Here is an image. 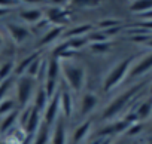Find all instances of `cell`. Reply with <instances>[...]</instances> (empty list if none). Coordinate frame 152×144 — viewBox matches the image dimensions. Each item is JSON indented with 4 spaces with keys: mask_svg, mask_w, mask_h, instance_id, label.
<instances>
[{
    "mask_svg": "<svg viewBox=\"0 0 152 144\" xmlns=\"http://www.w3.org/2000/svg\"><path fill=\"white\" fill-rule=\"evenodd\" d=\"M51 143L52 144H66L67 143V135H66V126H64V120L61 116L57 117L55 120V126L51 131Z\"/></svg>",
    "mask_w": 152,
    "mask_h": 144,
    "instance_id": "obj_9",
    "label": "cell"
},
{
    "mask_svg": "<svg viewBox=\"0 0 152 144\" xmlns=\"http://www.w3.org/2000/svg\"><path fill=\"white\" fill-rule=\"evenodd\" d=\"M152 68V52L145 55L142 59H139L136 64L131 65L130 71H128V76L130 77H139L142 75H145L146 71H149Z\"/></svg>",
    "mask_w": 152,
    "mask_h": 144,
    "instance_id": "obj_6",
    "label": "cell"
},
{
    "mask_svg": "<svg viewBox=\"0 0 152 144\" xmlns=\"http://www.w3.org/2000/svg\"><path fill=\"white\" fill-rule=\"evenodd\" d=\"M76 5H81V8H97L100 5V2H94V0H90V2H76Z\"/></svg>",
    "mask_w": 152,
    "mask_h": 144,
    "instance_id": "obj_36",
    "label": "cell"
},
{
    "mask_svg": "<svg viewBox=\"0 0 152 144\" xmlns=\"http://www.w3.org/2000/svg\"><path fill=\"white\" fill-rule=\"evenodd\" d=\"M90 131H91V122H90V120L81 123L78 128H76V131L73 132V143L78 144V143H81L82 140H85L87 135L90 134Z\"/></svg>",
    "mask_w": 152,
    "mask_h": 144,
    "instance_id": "obj_20",
    "label": "cell"
},
{
    "mask_svg": "<svg viewBox=\"0 0 152 144\" xmlns=\"http://www.w3.org/2000/svg\"><path fill=\"white\" fill-rule=\"evenodd\" d=\"M145 45H146L148 48H151V49H152V37H151V39H149V40H148V42H146Z\"/></svg>",
    "mask_w": 152,
    "mask_h": 144,
    "instance_id": "obj_40",
    "label": "cell"
},
{
    "mask_svg": "<svg viewBox=\"0 0 152 144\" xmlns=\"http://www.w3.org/2000/svg\"><path fill=\"white\" fill-rule=\"evenodd\" d=\"M112 126H113V134H121V132H127V129H128L131 125L122 119V120H119V122L113 123Z\"/></svg>",
    "mask_w": 152,
    "mask_h": 144,
    "instance_id": "obj_32",
    "label": "cell"
},
{
    "mask_svg": "<svg viewBox=\"0 0 152 144\" xmlns=\"http://www.w3.org/2000/svg\"><path fill=\"white\" fill-rule=\"evenodd\" d=\"M139 18H142V21H152V9L145 12V14H140Z\"/></svg>",
    "mask_w": 152,
    "mask_h": 144,
    "instance_id": "obj_37",
    "label": "cell"
},
{
    "mask_svg": "<svg viewBox=\"0 0 152 144\" xmlns=\"http://www.w3.org/2000/svg\"><path fill=\"white\" fill-rule=\"evenodd\" d=\"M49 141H51V126H48L42 122L40 128L34 134L33 144H49Z\"/></svg>",
    "mask_w": 152,
    "mask_h": 144,
    "instance_id": "obj_16",
    "label": "cell"
},
{
    "mask_svg": "<svg viewBox=\"0 0 152 144\" xmlns=\"http://www.w3.org/2000/svg\"><path fill=\"white\" fill-rule=\"evenodd\" d=\"M133 61L134 58L130 56V58H125L122 61H119L109 73L107 76L104 77V82H103V91L104 92H110L112 89H115L127 76H128V71L133 65Z\"/></svg>",
    "mask_w": 152,
    "mask_h": 144,
    "instance_id": "obj_3",
    "label": "cell"
},
{
    "mask_svg": "<svg viewBox=\"0 0 152 144\" xmlns=\"http://www.w3.org/2000/svg\"><path fill=\"white\" fill-rule=\"evenodd\" d=\"M103 141H104V138H97V140H96V141H93L91 144H102Z\"/></svg>",
    "mask_w": 152,
    "mask_h": 144,
    "instance_id": "obj_39",
    "label": "cell"
},
{
    "mask_svg": "<svg viewBox=\"0 0 152 144\" xmlns=\"http://www.w3.org/2000/svg\"><path fill=\"white\" fill-rule=\"evenodd\" d=\"M6 27H8V31H9V34H11L12 40H14L17 45H21V43H24V42L27 40V37L30 36L28 30H27L26 27L20 25V24L11 22V24H8Z\"/></svg>",
    "mask_w": 152,
    "mask_h": 144,
    "instance_id": "obj_10",
    "label": "cell"
},
{
    "mask_svg": "<svg viewBox=\"0 0 152 144\" xmlns=\"http://www.w3.org/2000/svg\"><path fill=\"white\" fill-rule=\"evenodd\" d=\"M43 62H45V59H43L42 56H37V58L30 64V67L27 68V71H26V75H24V76H28V77L37 79V76H39V73H40V68H42ZM36 82H37V80H36Z\"/></svg>",
    "mask_w": 152,
    "mask_h": 144,
    "instance_id": "obj_25",
    "label": "cell"
},
{
    "mask_svg": "<svg viewBox=\"0 0 152 144\" xmlns=\"http://www.w3.org/2000/svg\"><path fill=\"white\" fill-rule=\"evenodd\" d=\"M64 33V27H60V25H54L51 30H48L45 33V36L40 39L39 42V46H46V45H51L54 42H57Z\"/></svg>",
    "mask_w": 152,
    "mask_h": 144,
    "instance_id": "obj_13",
    "label": "cell"
},
{
    "mask_svg": "<svg viewBox=\"0 0 152 144\" xmlns=\"http://www.w3.org/2000/svg\"><path fill=\"white\" fill-rule=\"evenodd\" d=\"M90 31H93V25H91V24H84V25H78V27H73V28L64 31V33H63V37H67V39L82 37V36L88 34Z\"/></svg>",
    "mask_w": 152,
    "mask_h": 144,
    "instance_id": "obj_17",
    "label": "cell"
},
{
    "mask_svg": "<svg viewBox=\"0 0 152 144\" xmlns=\"http://www.w3.org/2000/svg\"><path fill=\"white\" fill-rule=\"evenodd\" d=\"M0 45H2V37H0Z\"/></svg>",
    "mask_w": 152,
    "mask_h": 144,
    "instance_id": "obj_42",
    "label": "cell"
},
{
    "mask_svg": "<svg viewBox=\"0 0 152 144\" xmlns=\"http://www.w3.org/2000/svg\"><path fill=\"white\" fill-rule=\"evenodd\" d=\"M61 75V70H60V59L57 58H51L46 62V80H52V82H58V77Z\"/></svg>",
    "mask_w": 152,
    "mask_h": 144,
    "instance_id": "obj_14",
    "label": "cell"
},
{
    "mask_svg": "<svg viewBox=\"0 0 152 144\" xmlns=\"http://www.w3.org/2000/svg\"><path fill=\"white\" fill-rule=\"evenodd\" d=\"M48 101H49V100H48V97H46V92H45L43 86L37 88L36 95H34V103H33V107H34L37 111L43 113V110H45V107H46Z\"/></svg>",
    "mask_w": 152,
    "mask_h": 144,
    "instance_id": "obj_19",
    "label": "cell"
},
{
    "mask_svg": "<svg viewBox=\"0 0 152 144\" xmlns=\"http://www.w3.org/2000/svg\"><path fill=\"white\" fill-rule=\"evenodd\" d=\"M14 83H15V80H14L12 77H9V79H6V80H3V82H0V103L5 100L6 94H8L9 89L14 86Z\"/></svg>",
    "mask_w": 152,
    "mask_h": 144,
    "instance_id": "obj_28",
    "label": "cell"
},
{
    "mask_svg": "<svg viewBox=\"0 0 152 144\" xmlns=\"http://www.w3.org/2000/svg\"><path fill=\"white\" fill-rule=\"evenodd\" d=\"M58 116H60V91L48 101V104L42 113V120L45 125L51 126L57 120Z\"/></svg>",
    "mask_w": 152,
    "mask_h": 144,
    "instance_id": "obj_5",
    "label": "cell"
},
{
    "mask_svg": "<svg viewBox=\"0 0 152 144\" xmlns=\"http://www.w3.org/2000/svg\"><path fill=\"white\" fill-rule=\"evenodd\" d=\"M15 91H17V100L23 109L30 106V100L34 95L36 91V79L28 77V76H20L15 80Z\"/></svg>",
    "mask_w": 152,
    "mask_h": 144,
    "instance_id": "obj_4",
    "label": "cell"
},
{
    "mask_svg": "<svg viewBox=\"0 0 152 144\" xmlns=\"http://www.w3.org/2000/svg\"><path fill=\"white\" fill-rule=\"evenodd\" d=\"M20 17L23 18V21H26V22H28V24H37V22H40V21L43 20V11L34 9V8H31V9H24V11H21Z\"/></svg>",
    "mask_w": 152,
    "mask_h": 144,
    "instance_id": "obj_15",
    "label": "cell"
},
{
    "mask_svg": "<svg viewBox=\"0 0 152 144\" xmlns=\"http://www.w3.org/2000/svg\"><path fill=\"white\" fill-rule=\"evenodd\" d=\"M61 75L75 94H81L85 85V68L81 64H76L72 59H60Z\"/></svg>",
    "mask_w": 152,
    "mask_h": 144,
    "instance_id": "obj_1",
    "label": "cell"
},
{
    "mask_svg": "<svg viewBox=\"0 0 152 144\" xmlns=\"http://www.w3.org/2000/svg\"><path fill=\"white\" fill-rule=\"evenodd\" d=\"M18 117H20V111L18 110H14V111H11L9 114H6V117L3 119V122H2V126H0V132H8L9 129H12L14 126H17L15 123H17V120H18Z\"/></svg>",
    "mask_w": 152,
    "mask_h": 144,
    "instance_id": "obj_22",
    "label": "cell"
},
{
    "mask_svg": "<svg viewBox=\"0 0 152 144\" xmlns=\"http://www.w3.org/2000/svg\"><path fill=\"white\" fill-rule=\"evenodd\" d=\"M31 111H33V106H27L26 109H23V114H20V117H18V120H20V123L23 125V128L26 126L27 120L30 119V116H31Z\"/></svg>",
    "mask_w": 152,
    "mask_h": 144,
    "instance_id": "obj_31",
    "label": "cell"
},
{
    "mask_svg": "<svg viewBox=\"0 0 152 144\" xmlns=\"http://www.w3.org/2000/svg\"><path fill=\"white\" fill-rule=\"evenodd\" d=\"M148 144H152V140H151V141H149V143H148Z\"/></svg>",
    "mask_w": 152,
    "mask_h": 144,
    "instance_id": "obj_41",
    "label": "cell"
},
{
    "mask_svg": "<svg viewBox=\"0 0 152 144\" xmlns=\"http://www.w3.org/2000/svg\"><path fill=\"white\" fill-rule=\"evenodd\" d=\"M119 25V21L118 20H103L99 22V27L102 30H109V28H113V27H118Z\"/></svg>",
    "mask_w": 152,
    "mask_h": 144,
    "instance_id": "obj_33",
    "label": "cell"
},
{
    "mask_svg": "<svg viewBox=\"0 0 152 144\" xmlns=\"http://www.w3.org/2000/svg\"><path fill=\"white\" fill-rule=\"evenodd\" d=\"M66 42H67V45H69V49H70L72 52L79 51L81 48H84V46H87V45L90 43V42H88V39H87V36H82V37H73V39H67Z\"/></svg>",
    "mask_w": 152,
    "mask_h": 144,
    "instance_id": "obj_26",
    "label": "cell"
},
{
    "mask_svg": "<svg viewBox=\"0 0 152 144\" xmlns=\"http://www.w3.org/2000/svg\"><path fill=\"white\" fill-rule=\"evenodd\" d=\"M8 144H23L24 140L27 138L26 135V131L24 128H20V126H14L12 129L8 131Z\"/></svg>",
    "mask_w": 152,
    "mask_h": 144,
    "instance_id": "obj_18",
    "label": "cell"
},
{
    "mask_svg": "<svg viewBox=\"0 0 152 144\" xmlns=\"http://www.w3.org/2000/svg\"><path fill=\"white\" fill-rule=\"evenodd\" d=\"M151 37H152V33L151 34H137V36H131L130 40H133L134 43H146Z\"/></svg>",
    "mask_w": 152,
    "mask_h": 144,
    "instance_id": "obj_34",
    "label": "cell"
},
{
    "mask_svg": "<svg viewBox=\"0 0 152 144\" xmlns=\"http://www.w3.org/2000/svg\"><path fill=\"white\" fill-rule=\"evenodd\" d=\"M60 113L63 119H70L73 113V97L69 89L60 91Z\"/></svg>",
    "mask_w": 152,
    "mask_h": 144,
    "instance_id": "obj_7",
    "label": "cell"
},
{
    "mask_svg": "<svg viewBox=\"0 0 152 144\" xmlns=\"http://www.w3.org/2000/svg\"><path fill=\"white\" fill-rule=\"evenodd\" d=\"M151 91H152V86H151Z\"/></svg>",
    "mask_w": 152,
    "mask_h": 144,
    "instance_id": "obj_43",
    "label": "cell"
},
{
    "mask_svg": "<svg viewBox=\"0 0 152 144\" xmlns=\"http://www.w3.org/2000/svg\"><path fill=\"white\" fill-rule=\"evenodd\" d=\"M145 86V82H140V83H137V85H134V86H131V88H128L127 91H124L121 95H118L106 109H104V111H103V119H112V117H115V116H118L131 101H133V98L140 92V89Z\"/></svg>",
    "mask_w": 152,
    "mask_h": 144,
    "instance_id": "obj_2",
    "label": "cell"
},
{
    "mask_svg": "<svg viewBox=\"0 0 152 144\" xmlns=\"http://www.w3.org/2000/svg\"><path fill=\"white\" fill-rule=\"evenodd\" d=\"M40 125H42V113L37 111V110L33 107L31 116H30V119L27 120V123H26V126H24L26 135H27V137L34 135V134L37 132V129L40 128Z\"/></svg>",
    "mask_w": 152,
    "mask_h": 144,
    "instance_id": "obj_11",
    "label": "cell"
},
{
    "mask_svg": "<svg viewBox=\"0 0 152 144\" xmlns=\"http://www.w3.org/2000/svg\"><path fill=\"white\" fill-rule=\"evenodd\" d=\"M91 49L96 54H107L110 49V43L109 42H102V43H91Z\"/></svg>",
    "mask_w": 152,
    "mask_h": 144,
    "instance_id": "obj_30",
    "label": "cell"
},
{
    "mask_svg": "<svg viewBox=\"0 0 152 144\" xmlns=\"http://www.w3.org/2000/svg\"><path fill=\"white\" fill-rule=\"evenodd\" d=\"M142 128H143V126H142L140 123H133V125H131V126L127 129V134H128L130 137H133V135H137V134L142 131Z\"/></svg>",
    "mask_w": 152,
    "mask_h": 144,
    "instance_id": "obj_35",
    "label": "cell"
},
{
    "mask_svg": "<svg viewBox=\"0 0 152 144\" xmlns=\"http://www.w3.org/2000/svg\"><path fill=\"white\" fill-rule=\"evenodd\" d=\"M151 9H152V2L151 0H137V2H133L131 6H130V11L133 14H137V15L145 14V12H148Z\"/></svg>",
    "mask_w": 152,
    "mask_h": 144,
    "instance_id": "obj_24",
    "label": "cell"
},
{
    "mask_svg": "<svg viewBox=\"0 0 152 144\" xmlns=\"http://www.w3.org/2000/svg\"><path fill=\"white\" fill-rule=\"evenodd\" d=\"M97 103H99L97 95H94L91 92L84 94L82 95V100H81V109H79L81 116H87L88 113H91L94 110V107L97 106Z\"/></svg>",
    "mask_w": 152,
    "mask_h": 144,
    "instance_id": "obj_12",
    "label": "cell"
},
{
    "mask_svg": "<svg viewBox=\"0 0 152 144\" xmlns=\"http://www.w3.org/2000/svg\"><path fill=\"white\" fill-rule=\"evenodd\" d=\"M15 103L11 98H5L2 103H0V114H9L11 111H14Z\"/></svg>",
    "mask_w": 152,
    "mask_h": 144,
    "instance_id": "obj_29",
    "label": "cell"
},
{
    "mask_svg": "<svg viewBox=\"0 0 152 144\" xmlns=\"http://www.w3.org/2000/svg\"><path fill=\"white\" fill-rule=\"evenodd\" d=\"M37 56H40V54H39V52H33V54H30L27 58H24V59L15 67V75H17L18 77H20V76H24L26 71H27V68L30 67V64H31Z\"/></svg>",
    "mask_w": 152,
    "mask_h": 144,
    "instance_id": "obj_21",
    "label": "cell"
},
{
    "mask_svg": "<svg viewBox=\"0 0 152 144\" xmlns=\"http://www.w3.org/2000/svg\"><path fill=\"white\" fill-rule=\"evenodd\" d=\"M14 67L15 65H14L12 61H8V62H5L2 67H0V82H3V80L11 77V73H12Z\"/></svg>",
    "mask_w": 152,
    "mask_h": 144,
    "instance_id": "obj_27",
    "label": "cell"
},
{
    "mask_svg": "<svg viewBox=\"0 0 152 144\" xmlns=\"http://www.w3.org/2000/svg\"><path fill=\"white\" fill-rule=\"evenodd\" d=\"M46 14H48V21H51V22H54L55 25H60V27H63V24H66L69 21V18H70L69 12L64 8H61V6L48 8Z\"/></svg>",
    "mask_w": 152,
    "mask_h": 144,
    "instance_id": "obj_8",
    "label": "cell"
},
{
    "mask_svg": "<svg viewBox=\"0 0 152 144\" xmlns=\"http://www.w3.org/2000/svg\"><path fill=\"white\" fill-rule=\"evenodd\" d=\"M9 12V9H5V8H0V17H2V15H6Z\"/></svg>",
    "mask_w": 152,
    "mask_h": 144,
    "instance_id": "obj_38",
    "label": "cell"
},
{
    "mask_svg": "<svg viewBox=\"0 0 152 144\" xmlns=\"http://www.w3.org/2000/svg\"><path fill=\"white\" fill-rule=\"evenodd\" d=\"M134 113H136L137 119H140V120L148 119V117L151 116V113H152V98H151V100H148V101L140 103Z\"/></svg>",
    "mask_w": 152,
    "mask_h": 144,
    "instance_id": "obj_23",
    "label": "cell"
}]
</instances>
